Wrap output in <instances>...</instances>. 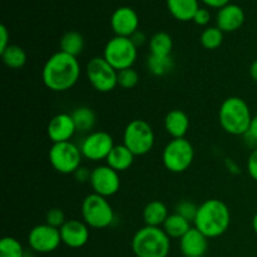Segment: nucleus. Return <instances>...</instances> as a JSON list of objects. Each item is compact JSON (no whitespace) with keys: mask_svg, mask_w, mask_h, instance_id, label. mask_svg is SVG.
I'll return each mask as SVG.
<instances>
[{"mask_svg":"<svg viewBox=\"0 0 257 257\" xmlns=\"http://www.w3.org/2000/svg\"><path fill=\"white\" fill-rule=\"evenodd\" d=\"M246 136H247L250 140H252L253 142L257 143V114L253 115V117H252L250 128H248V132H247V135H246Z\"/></svg>","mask_w":257,"mask_h":257,"instance_id":"38","label":"nucleus"},{"mask_svg":"<svg viewBox=\"0 0 257 257\" xmlns=\"http://www.w3.org/2000/svg\"><path fill=\"white\" fill-rule=\"evenodd\" d=\"M223 42V32L217 27H208L202 32L200 43L205 49L215 50L221 47Z\"/></svg>","mask_w":257,"mask_h":257,"instance_id":"29","label":"nucleus"},{"mask_svg":"<svg viewBox=\"0 0 257 257\" xmlns=\"http://www.w3.org/2000/svg\"><path fill=\"white\" fill-rule=\"evenodd\" d=\"M80 78V64L75 57L63 52L50 55L42 69V79L52 92H67Z\"/></svg>","mask_w":257,"mask_h":257,"instance_id":"1","label":"nucleus"},{"mask_svg":"<svg viewBox=\"0 0 257 257\" xmlns=\"http://www.w3.org/2000/svg\"><path fill=\"white\" fill-rule=\"evenodd\" d=\"M82 218L90 228L103 230L114 222V211L109 201L97 193H90L83 200Z\"/></svg>","mask_w":257,"mask_h":257,"instance_id":"5","label":"nucleus"},{"mask_svg":"<svg viewBox=\"0 0 257 257\" xmlns=\"http://www.w3.org/2000/svg\"><path fill=\"white\" fill-rule=\"evenodd\" d=\"M132 250L137 257H167L171 251V238L163 228L145 226L133 236Z\"/></svg>","mask_w":257,"mask_h":257,"instance_id":"4","label":"nucleus"},{"mask_svg":"<svg viewBox=\"0 0 257 257\" xmlns=\"http://www.w3.org/2000/svg\"><path fill=\"white\" fill-rule=\"evenodd\" d=\"M77 128L69 113H58L48 123L47 135L52 143L70 142Z\"/></svg>","mask_w":257,"mask_h":257,"instance_id":"15","label":"nucleus"},{"mask_svg":"<svg viewBox=\"0 0 257 257\" xmlns=\"http://www.w3.org/2000/svg\"><path fill=\"white\" fill-rule=\"evenodd\" d=\"M140 27V18L135 9L120 7L113 12L110 17V28L117 37L131 38Z\"/></svg>","mask_w":257,"mask_h":257,"instance_id":"14","label":"nucleus"},{"mask_svg":"<svg viewBox=\"0 0 257 257\" xmlns=\"http://www.w3.org/2000/svg\"><path fill=\"white\" fill-rule=\"evenodd\" d=\"M140 82V75L133 68L123 69L118 72V87L123 89H133Z\"/></svg>","mask_w":257,"mask_h":257,"instance_id":"31","label":"nucleus"},{"mask_svg":"<svg viewBox=\"0 0 257 257\" xmlns=\"http://www.w3.org/2000/svg\"><path fill=\"white\" fill-rule=\"evenodd\" d=\"M250 75L253 80L257 83V59L253 60L250 65Z\"/></svg>","mask_w":257,"mask_h":257,"instance_id":"42","label":"nucleus"},{"mask_svg":"<svg viewBox=\"0 0 257 257\" xmlns=\"http://www.w3.org/2000/svg\"><path fill=\"white\" fill-rule=\"evenodd\" d=\"M114 146V141L109 133L104 131H95L83 140L79 148L83 157L92 162H100L107 160Z\"/></svg>","mask_w":257,"mask_h":257,"instance_id":"11","label":"nucleus"},{"mask_svg":"<svg viewBox=\"0 0 257 257\" xmlns=\"http://www.w3.org/2000/svg\"><path fill=\"white\" fill-rule=\"evenodd\" d=\"M0 257H24V247L14 237H3L0 241Z\"/></svg>","mask_w":257,"mask_h":257,"instance_id":"30","label":"nucleus"},{"mask_svg":"<svg viewBox=\"0 0 257 257\" xmlns=\"http://www.w3.org/2000/svg\"><path fill=\"white\" fill-rule=\"evenodd\" d=\"M192 227L191 226V222L186 218H183L182 216L177 215V213H172L167 217L166 222L163 223L162 228L166 233L168 235L170 238H178L180 240L181 237L186 235V233L190 231V228Z\"/></svg>","mask_w":257,"mask_h":257,"instance_id":"23","label":"nucleus"},{"mask_svg":"<svg viewBox=\"0 0 257 257\" xmlns=\"http://www.w3.org/2000/svg\"><path fill=\"white\" fill-rule=\"evenodd\" d=\"M143 220L146 226H153V227H161L166 222L168 213L167 206L161 201H151L143 208Z\"/></svg>","mask_w":257,"mask_h":257,"instance_id":"22","label":"nucleus"},{"mask_svg":"<svg viewBox=\"0 0 257 257\" xmlns=\"http://www.w3.org/2000/svg\"><path fill=\"white\" fill-rule=\"evenodd\" d=\"M28 243H29L30 248L35 252H53L62 243L59 228L52 227L48 223L34 226L28 235Z\"/></svg>","mask_w":257,"mask_h":257,"instance_id":"12","label":"nucleus"},{"mask_svg":"<svg viewBox=\"0 0 257 257\" xmlns=\"http://www.w3.org/2000/svg\"><path fill=\"white\" fill-rule=\"evenodd\" d=\"M173 49V40L168 33L158 32L150 39V54L152 55H171Z\"/></svg>","mask_w":257,"mask_h":257,"instance_id":"28","label":"nucleus"},{"mask_svg":"<svg viewBox=\"0 0 257 257\" xmlns=\"http://www.w3.org/2000/svg\"><path fill=\"white\" fill-rule=\"evenodd\" d=\"M197 210L198 206L195 205L191 201H181V202L177 203L176 206V211L175 212L177 215L182 216L183 218L188 220L190 222H193L196 218V215H197Z\"/></svg>","mask_w":257,"mask_h":257,"instance_id":"32","label":"nucleus"},{"mask_svg":"<svg viewBox=\"0 0 257 257\" xmlns=\"http://www.w3.org/2000/svg\"><path fill=\"white\" fill-rule=\"evenodd\" d=\"M201 2L207 5V7L215 8V9H221V8L230 4V0H201Z\"/></svg>","mask_w":257,"mask_h":257,"instance_id":"39","label":"nucleus"},{"mask_svg":"<svg viewBox=\"0 0 257 257\" xmlns=\"http://www.w3.org/2000/svg\"><path fill=\"white\" fill-rule=\"evenodd\" d=\"M252 228H253V231L257 233V212L255 213V216H253V218H252Z\"/></svg>","mask_w":257,"mask_h":257,"instance_id":"43","label":"nucleus"},{"mask_svg":"<svg viewBox=\"0 0 257 257\" xmlns=\"http://www.w3.org/2000/svg\"><path fill=\"white\" fill-rule=\"evenodd\" d=\"M195 160V148L186 138H175L166 145L162 152L163 166L171 173L186 172Z\"/></svg>","mask_w":257,"mask_h":257,"instance_id":"7","label":"nucleus"},{"mask_svg":"<svg viewBox=\"0 0 257 257\" xmlns=\"http://www.w3.org/2000/svg\"><path fill=\"white\" fill-rule=\"evenodd\" d=\"M170 14L178 22H191L200 9L198 0H167Z\"/></svg>","mask_w":257,"mask_h":257,"instance_id":"20","label":"nucleus"},{"mask_svg":"<svg viewBox=\"0 0 257 257\" xmlns=\"http://www.w3.org/2000/svg\"><path fill=\"white\" fill-rule=\"evenodd\" d=\"M245 12L237 4H227L218 9L216 17V27L223 33H232L240 29L245 23Z\"/></svg>","mask_w":257,"mask_h":257,"instance_id":"17","label":"nucleus"},{"mask_svg":"<svg viewBox=\"0 0 257 257\" xmlns=\"http://www.w3.org/2000/svg\"><path fill=\"white\" fill-rule=\"evenodd\" d=\"M246 168H247L248 176L257 182V148H255L248 156Z\"/></svg>","mask_w":257,"mask_h":257,"instance_id":"35","label":"nucleus"},{"mask_svg":"<svg viewBox=\"0 0 257 257\" xmlns=\"http://www.w3.org/2000/svg\"><path fill=\"white\" fill-rule=\"evenodd\" d=\"M90 175H92V171L88 170L87 167H83V166H80V167L74 172L75 180H77L78 182H82V183L89 182Z\"/></svg>","mask_w":257,"mask_h":257,"instance_id":"37","label":"nucleus"},{"mask_svg":"<svg viewBox=\"0 0 257 257\" xmlns=\"http://www.w3.org/2000/svg\"><path fill=\"white\" fill-rule=\"evenodd\" d=\"M208 247V238L193 226L180 238L181 252L185 257H203Z\"/></svg>","mask_w":257,"mask_h":257,"instance_id":"18","label":"nucleus"},{"mask_svg":"<svg viewBox=\"0 0 257 257\" xmlns=\"http://www.w3.org/2000/svg\"><path fill=\"white\" fill-rule=\"evenodd\" d=\"M10 45V34L4 24L0 25V53L4 52Z\"/></svg>","mask_w":257,"mask_h":257,"instance_id":"36","label":"nucleus"},{"mask_svg":"<svg viewBox=\"0 0 257 257\" xmlns=\"http://www.w3.org/2000/svg\"><path fill=\"white\" fill-rule=\"evenodd\" d=\"M165 130L172 140L185 138L190 130V118L181 109L170 110L165 117Z\"/></svg>","mask_w":257,"mask_h":257,"instance_id":"19","label":"nucleus"},{"mask_svg":"<svg viewBox=\"0 0 257 257\" xmlns=\"http://www.w3.org/2000/svg\"><path fill=\"white\" fill-rule=\"evenodd\" d=\"M195 227L206 237L216 238L228 230L231 223V212L228 206L217 198H210L198 206Z\"/></svg>","mask_w":257,"mask_h":257,"instance_id":"2","label":"nucleus"},{"mask_svg":"<svg viewBox=\"0 0 257 257\" xmlns=\"http://www.w3.org/2000/svg\"><path fill=\"white\" fill-rule=\"evenodd\" d=\"M85 75L93 89L109 93L118 85V72L103 57L92 58L85 65Z\"/></svg>","mask_w":257,"mask_h":257,"instance_id":"9","label":"nucleus"},{"mask_svg":"<svg viewBox=\"0 0 257 257\" xmlns=\"http://www.w3.org/2000/svg\"><path fill=\"white\" fill-rule=\"evenodd\" d=\"M84 44L85 43L83 35L79 32L70 30V32H67L60 38V52L67 53V54L77 58L84 49Z\"/></svg>","mask_w":257,"mask_h":257,"instance_id":"24","label":"nucleus"},{"mask_svg":"<svg viewBox=\"0 0 257 257\" xmlns=\"http://www.w3.org/2000/svg\"><path fill=\"white\" fill-rule=\"evenodd\" d=\"M59 231L62 243L69 248H80L89 241V226L84 221L67 220Z\"/></svg>","mask_w":257,"mask_h":257,"instance_id":"16","label":"nucleus"},{"mask_svg":"<svg viewBox=\"0 0 257 257\" xmlns=\"http://www.w3.org/2000/svg\"><path fill=\"white\" fill-rule=\"evenodd\" d=\"M73 120H74L75 128H77V132H89L94 128L95 120H97V117H95V113L92 108L89 107H78L73 110L72 113Z\"/></svg>","mask_w":257,"mask_h":257,"instance_id":"25","label":"nucleus"},{"mask_svg":"<svg viewBox=\"0 0 257 257\" xmlns=\"http://www.w3.org/2000/svg\"><path fill=\"white\" fill-rule=\"evenodd\" d=\"M156 137L152 125L145 119H133L125 125L123 145L137 157L146 156L153 150Z\"/></svg>","mask_w":257,"mask_h":257,"instance_id":"6","label":"nucleus"},{"mask_svg":"<svg viewBox=\"0 0 257 257\" xmlns=\"http://www.w3.org/2000/svg\"><path fill=\"white\" fill-rule=\"evenodd\" d=\"M173 68H175V62L171 55L162 57V55L150 54V57L147 58V69L155 77H165L172 72Z\"/></svg>","mask_w":257,"mask_h":257,"instance_id":"27","label":"nucleus"},{"mask_svg":"<svg viewBox=\"0 0 257 257\" xmlns=\"http://www.w3.org/2000/svg\"><path fill=\"white\" fill-rule=\"evenodd\" d=\"M131 40H132L133 43H135L136 47H140V45H143L146 43V40H147V38H146V35L143 34V33L141 32H136L135 34L131 37Z\"/></svg>","mask_w":257,"mask_h":257,"instance_id":"40","label":"nucleus"},{"mask_svg":"<svg viewBox=\"0 0 257 257\" xmlns=\"http://www.w3.org/2000/svg\"><path fill=\"white\" fill-rule=\"evenodd\" d=\"M2 60L10 69H22L27 63V53L22 47L15 44H10L4 52L0 53Z\"/></svg>","mask_w":257,"mask_h":257,"instance_id":"26","label":"nucleus"},{"mask_svg":"<svg viewBox=\"0 0 257 257\" xmlns=\"http://www.w3.org/2000/svg\"><path fill=\"white\" fill-rule=\"evenodd\" d=\"M82 152L73 142L53 143L49 150V162L52 167L62 175H74L82 166Z\"/></svg>","mask_w":257,"mask_h":257,"instance_id":"10","label":"nucleus"},{"mask_svg":"<svg viewBox=\"0 0 257 257\" xmlns=\"http://www.w3.org/2000/svg\"><path fill=\"white\" fill-rule=\"evenodd\" d=\"M138 57V48L131 38L114 37L109 39L103 50V58L114 68L117 72L133 68Z\"/></svg>","mask_w":257,"mask_h":257,"instance_id":"8","label":"nucleus"},{"mask_svg":"<svg viewBox=\"0 0 257 257\" xmlns=\"http://www.w3.org/2000/svg\"><path fill=\"white\" fill-rule=\"evenodd\" d=\"M89 183L93 193L105 198L112 197L120 190L119 173L108 165L97 166L94 170H92Z\"/></svg>","mask_w":257,"mask_h":257,"instance_id":"13","label":"nucleus"},{"mask_svg":"<svg viewBox=\"0 0 257 257\" xmlns=\"http://www.w3.org/2000/svg\"><path fill=\"white\" fill-rule=\"evenodd\" d=\"M193 22L195 24L200 25V27H206V25L210 24L211 22V13L210 10L206 9V8H200L196 13L195 18H193Z\"/></svg>","mask_w":257,"mask_h":257,"instance_id":"34","label":"nucleus"},{"mask_svg":"<svg viewBox=\"0 0 257 257\" xmlns=\"http://www.w3.org/2000/svg\"><path fill=\"white\" fill-rule=\"evenodd\" d=\"M252 114L247 103L240 97H228L221 103L218 122L226 133L246 136L250 128Z\"/></svg>","mask_w":257,"mask_h":257,"instance_id":"3","label":"nucleus"},{"mask_svg":"<svg viewBox=\"0 0 257 257\" xmlns=\"http://www.w3.org/2000/svg\"><path fill=\"white\" fill-rule=\"evenodd\" d=\"M226 166H227V170L230 171L231 173H238V172H240V171H238L237 165H236V163L233 162L232 160L226 161Z\"/></svg>","mask_w":257,"mask_h":257,"instance_id":"41","label":"nucleus"},{"mask_svg":"<svg viewBox=\"0 0 257 257\" xmlns=\"http://www.w3.org/2000/svg\"><path fill=\"white\" fill-rule=\"evenodd\" d=\"M135 157L136 156L124 145H115L105 160V163L118 173L124 172L132 167Z\"/></svg>","mask_w":257,"mask_h":257,"instance_id":"21","label":"nucleus"},{"mask_svg":"<svg viewBox=\"0 0 257 257\" xmlns=\"http://www.w3.org/2000/svg\"><path fill=\"white\" fill-rule=\"evenodd\" d=\"M65 222H67L65 213L63 212V210H60V208H50L47 212V215H45V223H48V225L52 226V227L59 228L60 230V227H62Z\"/></svg>","mask_w":257,"mask_h":257,"instance_id":"33","label":"nucleus"}]
</instances>
